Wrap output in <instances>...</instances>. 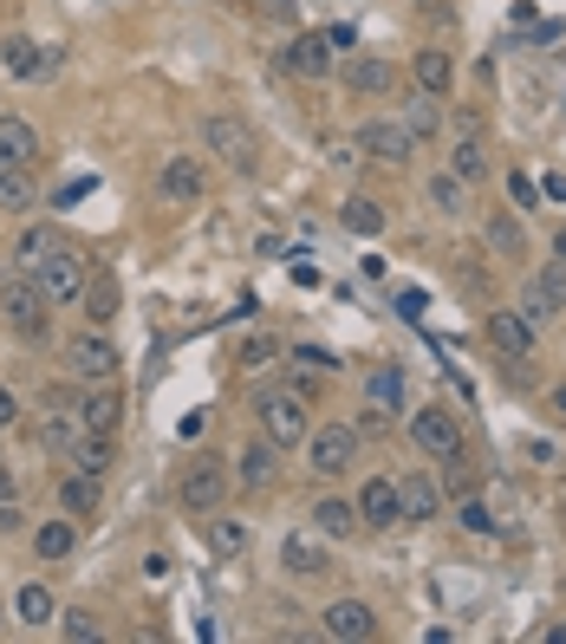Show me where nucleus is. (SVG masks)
Instances as JSON below:
<instances>
[{
    "instance_id": "52",
    "label": "nucleus",
    "mask_w": 566,
    "mask_h": 644,
    "mask_svg": "<svg viewBox=\"0 0 566 644\" xmlns=\"http://www.w3.org/2000/svg\"><path fill=\"white\" fill-rule=\"evenodd\" d=\"M541 189H548V202H566V176H548Z\"/></svg>"
},
{
    "instance_id": "46",
    "label": "nucleus",
    "mask_w": 566,
    "mask_h": 644,
    "mask_svg": "<svg viewBox=\"0 0 566 644\" xmlns=\"http://www.w3.org/2000/svg\"><path fill=\"white\" fill-rule=\"evenodd\" d=\"M293 358H300V365H313V371H339V358H332L326 345H300Z\"/></svg>"
},
{
    "instance_id": "8",
    "label": "nucleus",
    "mask_w": 566,
    "mask_h": 644,
    "mask_svg": "<svg viewBox=\"0 0 566 644\" xmlns=\"http://www.w3.org/2000/svg\"><path fill=\"white\" fill-rule=\"evenodd\" d=\"M33 280L46 287V300H52V306H78V300H85V267H78V254H72L65 241L39 254V267H33Z\"/></svg>"
},
{
    "instance_id": "21",
    "label": "nucleus",
    "mask_w": 566,
    "mask_h": 644,
    "mask_svg": "<svg viewBox=\"0 0 566 644\" xmlns=\"http://www.w3.org/2000/svg\"><path fill=\"white\" fill-rule=\"evenodd\" d=\"M398 489H404V515H411V521H437V508H443V482H437V476L411 469Z\"/></svg>"
},
{
    "instance_id": "25",
    "label": "nucleus",
    "mask_w": 566,
    "mask_h": 644,
    "mask_svg": "<svg viewBox=\"0 0 566 644\" xmlns=\"http://www.w3.org/2000/svg\"><path fill=\"white\" fill-rule=\"evenodd\" d=\"M0 65H7L13 78H39V72H46V52H39V39L7 33V39H0Z\"/></svg>"
},
{
    "instance_id": "32",
    "label": "nucleus",
    "mask_w": 566,
    "mask_h": 644,
    "mask_svg": "<svg viewBox=\"0 0 566 644\" xmlns=\"http://www.w3.org/2000/svg\"><path fill=\"white\" fill-rule=\"evenodd\" d=\"M430 202H437V215H463L469 209V182L456 169H443V176H430Z\"/></svg>"
},
{
    "instance_id": "26",
    "label": "nucleus",
    "mask_w": 566,
    "mask_h": 644,
    "mask_svg": "<svg viewBox=\"0 0 566 644\" xmlns=\"http://www.w3.org/2000/svg\"><path fill=\"white\" fill-rule=\"evenodd\" d=\"M411 78H417V91L443 98V91L456 85V65H450V52H437V46H430V52H417V59H411Z\"/></svg>"
},
{
    "instance_id": "22",
    "label": "nucleus",
    "mask_w": 566,
    "mask_h": 644,
    "mask_svg": "<svg viewBox=\"0 0 566 644\" xmlns=\"http://www.w3.org/2000/svg\"><path fill=\"white\" fill-rule=\"evenodd\" d=\"M254 547V528L241 521V515H209V554H222V560H235V554H248Z\"/></svg>"
},
{
    "instance_id": "54",
    "label": "nucleus",
    "mask_w": 566,
    "mask_h": 644,
    "mask_svg": "<svg viewBox=\"0 0 566 644\" xmlns=\"http://www.w3.org/2000/svg\"><path fill=\"white\" fill-rule=\"evenodd\" d=\"M554 254H561V261H566V222H561V235H554Z\"/></svg>"
},
{
    "instance_id": "11",
    "label": "nucleus",
    "mask_w": 566,
    "mask_h": 644,
    "mask_svg": "<svg viewBox=\"0 0 566 644\" xmlns=\"http://www.w3.org/2000/svg\"><path fill=\"white\" fill-rule=\"evenodd\" d=\"M359 521H365V528H378V534H385V528H398V521H404V489H398L391 476H372V482L359 489Z\"/></svg>"
},
{
    "instance_id": "42",
    "label": "nucleus",
    "mask_w": 566,
    "mask_h": 644,
    "mask_svg": "<svg viewBox=\"0 0 566 644\" xmlns=\"http://www.w3.org/2000/svg\"><path fill=\"white\" fill-rule=\"evenodd\" d=\"M463 528H469V534H495V515H489L476 495H463Z\"/></svg>"
},
{
    "instance_id": "45",
    "label": "nucleus",
    "mask_w": 566,
    "mask_h": 644,
    "mask_svg": "<svg viewBox=\"0 0 566 644\" xmlns=\"http://www.w3.org/2000/svg\"><path fill=\"white\" fill-rule=\"evenodd\" d=\"M541 287H548V300H554V306H566V261H561V254H554V267L541 274Z\"/></svg>"
},
{
    "instance_id": "28",
    "label": "nucleus",
    "mask_w": 566,
    "mask_h": 644,
    "mask_svg": "<svg viewBox=\"0 0 566 644\" xmlns=\"http://www.w3.org/2000/svg\"><path fill=\"white\" fill-rule=\"evenodd\" d=\"M72 547H78V521L65 515V521H46L39 534H33V554L39 560H72Z\"/></svg>"
},
{
    "instance_id": "7",
    "label": "nucleus",
    "mask_w": 566,
    "mask_h": 644,
    "mask_svg": "<svg viewBox=\"0 0 566 644\" xmlns=\"http://www.w3.org/2000/svg\"><path fill=\"white\" fill-rule=\"evenodd\" d=\"M306 469L313 476H352L359 469V430L352 424H326L306 437Z\"/></svg>"
},
{
    "instance_id": "15",
    "label": "nucleus",
    "mask_w": 566,
    "mask_h": 644,
    "mask_svg": "<svg viewBox=\"0 0 566 644\" xmlns=\"http://www.w3.org/2000/svg\"><path fill=\"white\" fill-rule=\"evenodd\" d=\"M489 345L502 358H534V326L528 313H489Z\"/></svg>"
},
{
    "instance_id": "23",
    "label": "nucleus",
    "mask_w": 566,
    "mask_h": 644,
    "mask_svg": "<svg viewBox=\"0 0 566 644\" xmlns=\"http://www.w3.org/2000/svg\"><path fill=\"white\" fill-rule=\"evenodd\" d=\"M39 150H46V143H39V130H33L26 117H0V163H26V169H33Z\"/></svg>"
},
{
    "instance_id": "34",
    "label": "nucleus",
    "mask_w": 566,
    "mask_h": 644,
    "mask_svg": "<svg viewBox=\"0 0 566 644\" xmlns=\"http://www.w3.org/2000/svg\"><path fill=\"white\" fill-rule=\"evenodd\" d=\"M476 482H482V469H476V463L463 456V443H456V450L443 456V489H450V495L463 502V495H476Z\"/></svg>"
},
{
    "instance_id": "51",
    "label": "nucleus",
    "mask_w": 566,
    "mask_h": 644,
    "mask_svg": "<svg viewBox=\"0 0 566 644\" xmlns=\"http://www.w3.org/2000/svg\"><path fill=\"white\" fill-rule=\"evenodd\" d=\"M13 528H20V508H13V502H0V534H13Z\"/></svg>"
},
{
    "instance_id": "48",
    "label": "nucleus",
    "mask_w": 566,
    "mask_h": 644,
    "mask_svg": "<svg viewBox=\"0 0 566 644\" xmlns=\"http://www.w3.org/2000/svg\"><path fill=\"white\" fill-rule=\"evenodd\" d=\"M391 306H398V313H404V319H417V313H424V293H417V287H404V293H398V300H391Z\"/></svg>"
},
{
    "instance_id": "47",
    "label": "nucleus",
    "mask_w": 566,
    "mask_h": 644,
    "mask_svg": "<svg viewBox=\"0 0 566 644\" xmlns=\"http://www.w3.org/2000/svg\"><path fill=\"white\" fill-rule=\"evenodd\" d=\"M326 46H332V52H359V33L339 20V26H326Z\"/></svg>"
},
{
    "instance_id": "12",
    "label": "nucleus",
    "mask_w": 566,
    "mask_h": 644,
    "mask_svg": "<svg viewBox=\"0 0 566 644\" xmlns=\"http://www.w3.org/2000/svg\"><path fill=\"white\" fill-rule=\"evenodd\" d=\"M411 443L430 450V456H450L463 443V430H456V417L443 404H424V411H411Z\"/></svg>"
},
{
    "instance_id": "40",
    "label": "nucleus",
    "mask_w": 566,
    "mask_h": 644,
    "mask_svg": "<svg viewBox=\"0 0 566 644\" xmlns=\"http://www.w3.org/2000/svg\"><path fill=\"white\" fill-rule=\"evenodd\" d=\"M46 248H59V235H46V228H26V235H20V274H33Z\"/></svg>"
},
{
    "instance_id": "27",
    "label": "nucleus",
    "mask_w": 566,
    "mask_h": 644,
    "mask_svg": "<svg viewBox=\"0 0 566 644\" xmlns=\"http://www.w3.org/2000/svg\"><path fill=\"white\" fill-rule=\"evenodd\" d=\"M59 508H65L72 521H91V515H98V476L72 469V476L59 482Z\"/></svg>"
},
{
    "instance_id": "41",
    "label": "nucleus",
    "mask_w": 566,
    "mask_h": 644,
    "mask_svg": "<svg viewBox=\"0 0 566 644\" xmlns=\"http://www.w3.org/2000/svg\"><path fill=\"white\" fill-rule=\"evenodd\" d=\"M59 632L72 644H91L98 639V619H91V613H59Z\"/></svg>"
},
{
    "instance_id": "39",
    "label": "nucleus",
    "mask_w": 566,
    "mask_h": 644,
    "mask_svg": "<svg viewBox=\"0 0 566 644\" xmlns=\"http://www.w3.org/2000/svg\"><path fill=\"white\" fill-rule=\"evenodd\" d=\"M489 248H495V254H508V261H515V254H521V248H528V241H521V222H515V215H495V222H489Z\"/></svg>"
},
{
    "instance_id": "3",
    "label": "nucleus",
    "mask_w": 566,
    "mask_h": 644,
    "mask_svg": "<svg viewBox=\"0 0 566 644\" xmlns=\"http://www.w3.org/2000/svg\"><path fill=\"white\" fill-rule=\"evenodd\" d=\"M78 437H91L85 417H78V391H46V397H39V450L72 456Z\"/></svg>"
},
{
    "instance_id": "14",
    "label": "nucleus",
    "mask_w": 566,
    "mask_h": 644,
    "mask_svg": "<svg viewBox=\"0 0 566 644\" xmlns=\"http://www.w3.org/2000/svg\"><path fill=\"white\" fill-rule=\"evenodd\" d=\"M404 85V72L391 65V59H352L345 65V91L352 98H385V91H398Z\"/></svg>"
},
{
    "instance_id": "50",
    "label": "nucleus",
    "mask_w": 566,
    "mask_h": 644,
    "mask_svg": "<svg viewBox=\"0 0 566 644\" xmlns=\"http://www.w3.org/2000/svg\"><path fill=\"white\" fill-rule=\"evenodd\" d=\"M13 417H20V404H13V391L0 384V430H13Z\"/></svg>"
},
{
    "instance_id": "2",
    "label": "nucleus",
    "mask_w": 566,
    "mask_h": 644,
    "mask_svg": "<svg viewBox=\"0 0 566 644\" xmlns=\"http://www.w3.org/2000/svg\"><path fill=\"white\" fill-rule=\"evenodd\" d=\"M202 150H215L235 176H254V163H261V137H254V124H241L235 111L202 117Z\"/></svg>"
},
{
    "instance_id": "9",
    "label": "nucleus",
    "mask_w": 566,
    "mask_h": 644,
    "mask_svg": "<svg viewBox=\"0 0 566 644\" xmlns=\"http://www.w3.org/2000/svg\"><path fill=\"white\" fill-rule=\"evenodd\" d=\"M359 150L378 156V163H411L417 156V137L404 130V117H365L359 124Z\"/></svg>"
},
{
    "instance_id": "35",
    "label": "nucleus",
    "mask_w": 566,
    "mask_h": 644,
    "mask_svg": "<svg viewBox=\"0 0 566 644\" xmlns=\"http://www.w3.org/2000/svg\"><path fill=\"white\" fill-rule=\"evenodd\" d=\"M85 313H91V326H104V319L117 313V280H111V274L85 280Z\"/></svg>"
},
{
    "instance_id": "4",
    "label": "nucleus",
    "mask_w": 566,
    "mask_h": 644,
    "mask_svg": "<svg viewBox=\"0 0 566 644\" xmlns=\"http://www.w3.org/2000/svg\"><path fill=\"white\" fill-rule=\"evenodd\" d=\"M228 482H235V476H228V463L202 450V456H196V463L183 469L176 495H183V508H189V515H215V508L228 502Z\"/></svg>"
},
{
    "instance_id": "49",
    "label": "nucleus",
    "mask_w": 566,
    "mask_h": 644,
    "mask_svg": "<svg viewBox=\"0 0 566 644\" xmlns=\"http://www.w3.org/2000/svg\"><path fill=\"white\" fill-rule=\"evenodd\" d=\"M143 580H169V554H150L143 560Z\"/></svg>"
},
{
    "instance_id": "44",
    "label": "nucleus",
    "mask_w": 566,
    "mask_h": 644,
    "mask_svg": "<svg viewBox=\"0 0 566 644\" xmlns=\"http://www.w3.org/2000/svg\"><path fill=\"white\" fill-rule=\"evenodd\" d=\"M521 313H528V326H541V319H548V313H561V306H554V300H548V287L534 280V293H528V306H521Z\"/></svg>"
},
{
    "instance_id": "30",
    "label": "nucleus",
    "mask_w": 566,
    "mask_h": 644,
    "mask_svg": "<svg viewBox=\"0 0 566 644\" xmlns=\"http://www.w3.org/2000/svg\"><path fill=\"white\" fill-rule=\"evenodd\" d=\"M437 124H443V117H437V98H430V91L404 98V130H411L417 143H430V137H437Z\"/></svg>"
},
{
    "instance_id": "24",
    "label": "nucleus",
    "mask_w": 566,
    "mask_h": 644,
    "mask_svg": "<svg viewBox=\"0 0 566 644\" xmlns=\"http://www.w3.org/2000/svg\"><path fill=\"white\" fill-rule=\"evenodd\" d=\"M313 528H319L326 541H352V534H359V502H339V495L313 502Z\"/></svg>"
},
{
    "instance_id": "43",
    "label": "nucleus",
    "mask_w": 566,
    "mask_h": 644,
    "mask_svg": "<svg viewBox=\"0 0 566 644\" xmlns=\"http://www.w3.org/2000/svg\"><path fill=\"white\" fill-rule=\"evenodd\" d=\"M534 195H541V189H534V176H521V169H515V176H508V202H515V209H534Z\"/></svg>"
},
{
    "instance_id": "36",
    "label": "nucleus",
    "mask_w": 566,
    "mask_h": 644,
    "mask_svg": "<svg viewBox=\"0 0 566 644\" xmlns=\"http://www.w3.org/2000/svg\"><path fill=\"white\" fill-rule=\"evenodd\" d=\"M274 358H280V339H267V332H254V339H241V352H235V365H241L248 378H254V371H267Z\"/></svg>"
},
{
    "instance_id": "37",
    "label": "nucleus",
    "mask_w": 566,
    "mask_h": 644,
    "mask_svg": "<svg viewBox=\"0 0 566 644\" xmlns=\"http://www.w3.org/2000/svg\"><path fill=\"white\" fill-rule=\"evenodd\" d=\"M72 469H85V476H98V482H104V469H111V437H78Z\"/></svg>"
},
{
    "instance_id": "29",
    "label": "nucleus",
    "mask_w": 566,
    "mask_h": 644,
    "mask_svg": "<svg viewBox=\"0 0 566 644\" xmlns=\"http://www.w3.org/2000/svg\"><path fill=\"white\" fill-rule=\"evenodd\" d=\"M13 613H20V626H33V632H39V626H52V619H59V599H52V593L33 580V586H20Z\"/></svg>"
},
{
    "instance_id": "18",
    "label": "nucleus",
    "mask_w": 566,
    "mask_h": 644,
    "mask_svg": "<svg viewBox=\"0 0 566 644\" xmlns=\"http://www.w3.org/2000/svg\"><path fill=\"white\" fill-rule=\"evenodd\" d=\"M280 567H287V580H326V573H332L326 547H319V541H306V534H287V547H280Z\"/></svg>"
},
{
    "instance_id": "38",
    "label": "nucleus",
    "mask_w": 566,
    "mask_h": 644,
    "mask_svg": "<svg viewBox=\"0 0 566 644\" xmlns=\"http://www.w3.org/2000/svg\"><path fill=\"white\" fill-rule=\"evenodd\" d=\"M365 391H372V411H385V417H391V411H404V384H398V371H372V384H365Z\"/></svg>"
},
{
    "instance_id": "19",
    "label": "nucleus",
    "mask_w": 566,
    "mask_h": 644,
    "mask_svg": "<svg viewBox=\"0 0 566 644\" xmlns=\"http://www.w3.org/2000/svg\"><path fill=\"white\" fill-rule=\"evenodd\" d=\"M39 209V182L26 163H0V215H33Z\"/></svg>"
},
{
    "instance_id": "1",
    "label": "nucleus",
    "mask_w": 566,
    "mask_h": 644,
    "mask_svg": "<svg viewBox=\"0 0 566 644\" xmlns=\"http://www.w3.org/2000/svg\"><path fill=\"white\" fill-rule=\"evenodd\" d=\"M0 319H7L13 339L46 345V332H52V300H46V287H39L33 274H7V280H0Z\"/></svg>"
},
{
    "instance_id": "16",
    "label": "nucleus",
    "mask_w": 566,
    "mask_h": 644,
    "mask_svg": "<svg viewBox=\"0 0 566 644\" xmlns=\"http://www.w3.org/2000/svg\"><path fill=\"white\" fill-rule=\"evenodd\" d=\"M78 417H85V430H91V437H111V430H117V417H124V404H117V391H111V384H85V391H78Z\"/></svg>"
},
{
    "instance_id": "5",
    "label": "nucleus",
    "mask_w": 566,
    "mask_h": 644,
    "mask_svg": "<svg viewBox=\"0 0 566 644\" xmlns=\"http://www.w3.org/2000/svg\"><path fill=\"white\" fill-rule=\"evenodd\" d=\"M254 417H261V437H274L280 450L306 443V397L300 391H261L254 397Z\"/></svg>"
},
{
    "instance_id": "10",
    "label": "nucleus",
    "mask_w": 566,
    "mask_h": 644,
    "mask_svg": "<svg viewBox=\"0 0 566 644\" xmlns=\"http://www.w3.org/2000/svg\"><path fill=\"white\" fill-rule=\"evenodd\" d=\"M319 626H326L332 644H365L372 632H378V613H372L365 599H332V606L319 613Z\"/></svg>"
},
{
    "instance_id": "6",
    "label": "nucleus",
    "mask_w": 566,
    "mask_h": 644,
    "mask_svg": "<svg viewBox=\"0 0 566 644\" xmlns=\"http://www.w3.org/2000/svg\"><path fill=\"white\" fill-rule=\"evenodd\" d=\"M65 371H72V384H111L117 378V345L104 332H72L65 339Z\"/></svg>"
},
{
    "instance_id": "31",
    "label": "nucleus",
    "mask_w": 566,
    "mask_h": 644,
    "mask_svg": "<svg viewBox=\"0 0 566 644\" xmlns=\"http://www.w3.org/2000/svg\"><path fill=\"white\" fill-rule=\"evenodd\" d=\"M450 169H456L463 182H482V176H489V150H482V137H456V150H450Z\"/></svg>"
},
{
    "instance_id": "33",
    "label": "nucleus",
    "mask_w": 566,
    "mask_h": 644,
    "mask_svg": "<svg viewBox=\"0 0 566 644\" xmlns=\"http://www.w3.org/2000/svg\"><path fill=\"white\" fill-rule=\"evenodd\" d=\"M339 222H345L352 235H365V241H372V235H385V209H378L372 195H352V202L339 209Z\"/></svg>"
},
{
    "instance_id": "53",
    "label": "nucleus",
    "mask_w": 566,
    "mask_h": 644,
    "mask_svg": "<svg viewBox=\"0 0 566 644\" xmlns=\"http://www.w3.org/2000/svg\"><path fill=\"white\" fill-rule=\"evenodd\" d=\"M0 502H13V476L7 469H0Z\"/></svg>"
},
{
    "instance_id": "17",
    "label": "nucleus",
    "mask_w": 566,
    "mask_h": 644,
    "mask_svg": "<svg viewBox=\"0 0 566 644\" xmlns=\"http://www.w3.org/2000/svg\"><path fill=\"white\" fill-rule=\"evenodd\" d=\"M274 469H280V443H274V437H261V443H248V450L235 456V482H241V489H267Z\"/></svg>"
},
{
    "instance_id": "20",
    "label": "nucleus",
    "mask_w": 566,
    "mask_h": 644,
    "mask_svg": "<svg viewBox=\"0 0 566 644\" xmlns=\"http://www.w3.org/2000/svg\"><path fill=\"white\" fill-rule=\"evenodd\" d=\"M287 72H300V78H326V72H332V46H326V33H300V39L287 46Z\"/></svg>"
},
{
    "instance_id": "13",
    "label": "nucleus",
    "mask_w": 566,
    "mask_h": 644,
    "mask_svg": "<svg viewBox=\"0 0 566 644\" xmlns=\"http://www.w3.org/2000/svg\"><path fill=\"white\" fill-rule=\"evenodd\" d=\"M156 189H163L169 202H202V189H209V176H202V156H189V150H176V156L163 163V176H156Z\"/></svg>"
}]
</instances>
